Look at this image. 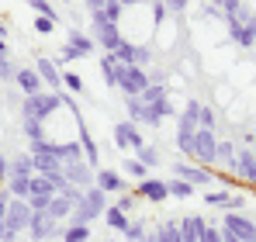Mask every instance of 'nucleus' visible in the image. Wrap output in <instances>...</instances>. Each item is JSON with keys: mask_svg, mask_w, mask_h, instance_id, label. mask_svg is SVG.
Wrapping results in <instances>:
<instances>
[{"mask_svg": "<svg viewBox=\"0 0 256 242\" xmlns=\"http://www.w3.org/2000/svg\"><path fill=\"white\" fill-rule=\"evenodd\" d=\"M108 211V194L100 190V187H90V190H84V198H80V204L73 208V225H90L94 218H100Z\"/></svg>", "mask_w": 256, "mask_h": 242, "instance_id": "1", "label": "nucleus"}, {"mask_svg": "<svg viewBox=\"0 0 256 242\" xmlns=\"http://www.w3.org/2000/svg\"><path fill=\"white\" fill-rule=\"evenodd\" d=\"M62 108V94H52V90H42L35 97H24V118H35V121H45L52 111Z\"/></svg>", "mask_w": 256, "mask_h": 242, "instance_id": "2", "label": "nucleus"}, {"mask_svg": "<svg viewBox=\"0 0 256 242\" xmlns=\"http://www.w3.org/2000/svg\"><path fill=\"white\" fill-rule=\"evenodd\" d=\"M90 21H94V42H97L104 52H114V48L125 42L122 28H118V24H111V21H104V14H100V10H94V14H90Z\"/></svg>", "mask_w": 256, "mask_h": 242, "instance_id": "3", "label": "nucleus"}, {"mask_svg": "<svg viewBox=\"0 0 256 242\" xmlns=\"http://www.w3.org/2000/svg\"><path fill=\"white\" fill-rule=\"evenodd\" d=\"M114 86H122L125 97H142V90L149 86V76H146L142 66H122L118 62V83Z\"/></svg>", "mask_w": 256, "mask_h": 242, "instance_id": "4", "label": "nucleus"}, {"mask_svg": "<svg viewBox=\"0 0 256 242\" xmlns=\"http://www.w3.org/2000/svg\"><path fill=\"white\" fill-rule=\"evenodd\" d=\"M214 149H218V138H214V132L208 128H198L194 132V160H201L204 166H214Z\"/></svg>", "mask_w": 256, "mask_h": 242, "instance_id": "5", "label": "nucleus"}, {"mask_svg": "<svg viewBox=\"0 0 256 242\" xmlns=\"http://www.w3.org/2000/svg\"><path fill=\"white\" fill-rule=\"evenodd\" d=\"M222 225H225V232H232L239 242H253L256 239V222H250V218L239 214V211H228Z\"/></svg>", "mask_w": 256, "mask_h": 242, "instance_id": "6", "label": "nucleus"}, {"mask_svg": "<svg viewBox=\"0 0 256 242\" xmlns=\"http://www.w3.org/2000/svg\"><path fill=\"white\" fill-rule=\"evenodd\" d=\"M28 222H32V208H28V201L10 198V201H7V214H4V225L14 228V232H21V228H28Z\"/></svg>", "mask_w": 256, "mask_h": 242, "instance_id": "7", "label": "nucleus"}, {"mask_svg": "<svg viewBox=\"0 0 256 242\" xmlns=\"http://www.w3.org/2000/svg\"><path fill=\"white\" fill-rule=\"evenodd\" d=\"M62 176H66V184H73V187H90L94 184V170L86 166V160H70L62 162Z\"/></svg>", "mask_w": 256, "mask_h": 242, "instance_id": "8", "label": "nucleus"}, {"mask_svg": "<svg viewBox=\"0 0 256 242\" xmlns=\"http://www.w3.org/2000/svg\"><path fill=\"white\" fill-rule=\"evenodd\" d=\"M114 146L118 149H142L146 142H142V132H138V124H132V121H118L114 124Z\"/></svg>", "mask_w": 256, "mask_h": 242, "instance_id": "9", "label": "nucleus"}, {"mask_svg": "<svg viewBox=\"0 0 256 242\" xmlns=\"http://www.w3.org/2000/svg\"><path fill=\"white\" fill-rule=\"evenodd\" d=\"M114 62H122V66H142V62H149V48H142V45H132V42H122L114 52Z\"/></svg>", "mask_w": 256, "mask_h": 242, "instance_id": "10", "label": "nucleus"}, {"mask_svg": "<svg viewBox=\"0 0 256 242\" xmlns=\"http://www.w3.org/2000/svg\"><path fill=\"white\" fill-rule=\"evenodd\" d=\"M35 73L42 76L45 90H52V94H59V86H62V73H59V66H56V59H45V56H38V59H35Z\"/></svg>", "mask_w": 256, "mask_h": 242, "instance_id": "11", "label": "nucleus"}, {"mask_svg": "<svg viewBox=\"0 0 256 242\" xmlns=\"http://www.w3.org/2000/svg\"><path fill=\"white\" fill-rule=\"evenodd\" d=\"M173 176H176V180H187L190 187H208V184H212V173H208V170H198V166H190V162H173Z\"/></svg>", "mask_w": 256, "mask_h": 242, "instance_id": "12", "label": "nucleus"}, {"mask_svg": "<svg viewBox=\"0 0 256 242\" xmlns=\"http://www.w3.org/2000/svg\"><path fill=\"white\" fill-rule=\"evenodd\" d=\"M76 124H80V149H84V160H86V166L97 173V170H100V166H97V162H100L97 142H94V135H90V128L84 124V118H80V114H76Z\"/></svg>", "mask_w": 256, "mask_h": 242, "instance_id": "13", "label": "nucleus"}, {"mask_svg": "<svg viewBox=\"0 0 256 242\" xmlns=\"http://www.w3.org/2000/svg\"><path fill=\"white\" fill-rule=\"evenodd\" d=\"M135 198H146V201H152V204L166 201V198H170V190H166V180H156V176H146V180L138 184V194H135Z\"/></svg>", "mask_w": 256, "mask_h": 242, "instance_id": "14", "label": "nucleus"}, {"mask_svg": "<svg viewBox=\"0 0 256 242\" xmlns=\"http://www.w3.org/2000/svg\"><path fill=\"white\" fill-rule=\"evenodd\" d=\"M59 228H56V222L45 214V211H32V222H28V236L38 242V239H48V236H56Z\"/></svg>", "mask_w": 256, "mask_h": 242, "instance_id": "15", "label": "nucleus"}, {"mask_svg": "<svg viewBox=\"0 0 256 242\" xmlns=\"http://www.w3.org/2000/svg\"><path fill=\"white\" fill-rule=\"evenodd\" d=\"M176 225H180V239H184V242H201L204 228H208V222H204L201 214H187V218L176 222Z\"/></svg>", "mask_w": 256, "mask_h": 242, "instance_id": "16", "label": "nucleus"}, {"mask_svg": "<svg viewBox=\"0 0 256 242\" xmlns=\"http://www.w3.org/2000/svg\"><path fill=\"white\" fill-rule=\"evenodd\" d=\"M14 83L24 90V97H35V94L45 90V83H42V76L35 73V66H32V70H18V73H14Z\"/></svg>", "mask_w": 256, "mask_h": 242, "instance_id": "17", "label": "nucleus"}, {"mask_svg": "<svg viewBox=\"0 0 256 242\" xmlns=\"http://www.w3.org/2000/svg\"><path fill=\"white\" fill-rule=\"evenodd\" d=\"M94 176H97V187H100L104 194H122V187H125V180H122L118 170H97Z\"/></svg>", "mask_w": 256, "mask_h": 242, "instance_id": "18", "label": "nucleus"}, {"mask_svg": "<svg viewBox=\"0 0 256 242\" xmlns=\"http://www.w3.org/2000/svg\"><path fill=\"white\" fill-rule=\"evenodd\" d=\"M204 204H212V208H225V211H236V208H242V198L232 194V190H212V194H204Z\"/></svg>", "mask_w": 256, "mask_h": 242, "instance_id": "19", "label": "nucleus"}, {"mask_svg": "<svg viewBox=\"0 0 256 242\" xmlns=\"http://www.w3.org/2000/svg\"><path fill=\"white\" fill-rule=\"evenodd\" d=\"M73 208H76V204H73V201H66L62 194H56V198L48 201V211H45V214H48L52 222H62V218L70 222V218H73Z\"/></svg>", "mask_w": 256, "mask_h": 242, "instance_id": "20", "label": "nucleus"}, {"mask_svg": "<svg viewBox=\"0 0 256 242\" xmlns=\"http://www.w3.org/2000/svg\"><path fill=\"white\" fill-rule=\"evenodd\" d=\"M225 21H228V35H232V38L239 42L242 48H253V45H256V38L250 35V32H246V24H242V21H239L236 14H225Z\"/></svg>", "mask_w": 256, "mask_h": 242, "instance_id": "21", "label": "nucleus"}, {"mask_svg": "<svg viewBox=\"0 0 256 242\" xmlns=\"http://www.w3.org/2000/svg\"><path fill=\"white\" fill-rule=\"evenodd\" d=\"M236 173L239 176H246L250 184H256V152H236Z\"/></svg>", "mask_w": 256, "mask_h": 242, "instance_id": "22", "label": "nucleus"}, {"mask_svg": "<svg viewBox=\"0 0 256 242\" xmlns=\"http://www.w3.org/2000/svg\"><path fill=\"white\" fill-rule=\"evenodd\" d=\"M173 114V104H170V97H163V100H156V104H149V111H146V124L149 128H156L163 118H170Z\"/></svg>", "mask_w": 256, "mask_h": 242, "instance_id": "23", "label": "nucleus"}, {"mask_svg": "<svg viewBox=\"0 0 256 242\" xmlns=\"http://www.w3.org/2000/svg\"><path fill=\"white\" fill-rule=\"evenodd\" d=\"M66 45H70V48H76L80 56H90V52H94V38L84 35L80 28H70V32H66Z\"/></svg>", "mask_w": 256, "mask_h": 242, "instance_id": "24", "label": "nucleus"}, {"mask_svg": "<svg viewBox=\"0 0 256 242\" xmlns=\"http://www.w3.org/2000/svg\"><path fill=\"white\" fill-rule=\"evenodd\" d=\"M7 176H35V160H32V152H28V156H14Z\"/></svg>", "mask_w": 256, "mask_h": 242, "instance_id": "25", "label": "nucleus"}, {"mask_svg": "<svg viewBox=\"0 0 256 242\" xmlns=\"http://www.w3.org/2000/svg\"><path fill=\"white\" fill-rule=\"evenodd\" d=\"M146 111H149V104L142 97H128V121L132 124H146Z\"/></svg>", "mask_w": 256, "mask_h": 242, "instance_id": "26", "label": "nucleus"}, {"mask_svg": "<svg viewBox=\"0 0 256 242\" xmlns=\"http://www.w3.org/2000/svg\"><path fill=\"white\" fill-rule=\"evenodd\" d=\"M100 73H104V83H108V86H114V83H118V62H114V56H111V52H104V56H100Z\"/></svg>", "mask_w": 256, "mask_h": 242, "instance_id": "27", "label": "nucleus"}, {"mask_svg": "<svg viewBox=\"0 0 256 242\" xmlns=\"http://www.w3.org/2000/svg\"><path fill=\"white\" fill-rule=\"evenodd\" d=\"M104 222H108V228H114V232H125V228H128V214H125V211H118L114 204L104 211Z\"/></svg>", "mask_w": 256, "mask_h": 242, "instance_id": "28", "label": "nucleus"}, {"mask_svg": "<svg viewBox=\"0 0 256 242\" xmlns=\"http://www.w3.org/2000/svg\"><path fill=\"white\" fill-rule=\"evenodd\" d=\"M59 236H62V242H86L90 239V225H73V222H70Z\"/></svg>", "mask_w": 256, "mask_h": 242, "instance_id": "29", "label": "nucleus"}, {"mask_svg": "<svg viewBox=\"0 0 256 242\" xmlns=\"http://www.w3.org/2000/svg\"><path fill=\"white\" fill-rule=\"evenodd\" d=\"M214 162H225V166L236 173V149H232V142H218V149H214Z\"/></svg>", "mask_w": 256, "mask_h": 242, "instance_id": "30", "label": "nucleus"}, {"mask_svg": "<svg viewBox=\"0 0 256 242\" xmlns=\"http://www.w3.org/2000/svg\"><path fill=\"white\" fill-rule=\"evenodd\" d=\"M28 190H32V176H10V198L28 201Z\"/></svg>", "mask_w": 256, "mask_h": 242, "instance_id": "31", "label": "nucleus"}, {"mask_svg": "<svg viewBox=\"0 0 256 242\" xmlns=\"http://www.w3.org/2000/svg\"><path fill=\"white\" fill-rule=\"evenodd\" d=\"M156 236H160L163 242H184L180 239V225H176V222H163V225L156 228Z\"/></svg>", "mask_w": 256, "mask_h": 242, "instance_id": "32", "label": "nucleus"}, {"mask_svg": "<svg viewBox=\"0 0 256 242\" xmlns=\"http://www.w3.org/2000/svg\"><path fill=\"white\" fill-rule=\"evenodd\" d=\"M166 90H170V86H163V83H149V86L142 90V100H146V104H156V100L166 97Z\"/></svg>", "mask_w": 256, "mask_h": 242, "instance_id": "33", "label": "nucleus"}, {"mask_svg": "<svg viewBox=\"0 0 256 242\" xmlns=\"http://www.w3.org/2000/svg\"><path fill=\"white\" fill-rule=\"evenodd\" d=\"M166 190H170V198H190V194H194V187H190L187 180H176V176L166 184Z\"/></svg>", "mask_w": 256, "mask_h": 242, "instance_id": "34", "label": "nucleus"}, {"mask_svg": "<svg viewBox=\"0 0 256 242\" xmlns=\"http://www.w3.org/2000/svg\"><path fill=\"white\" fill-rule=\"evenodd\" d=\"M122 10H125V7H122L118 0H108V4L100 7V14H104V21H111V24H118V21H122Z\"/></svg>", "mask_w": 256, "mask_h": 242, "instance_id": "35", "label": "nucleus"}, {"mask_svg": "<svg viewBox=\"0 0 256 242\" xmlns=\"http://www.w3.org/2000/svg\"><path fill=\"white\" fill-rule=\"evenodd\" d=\"M24 135H28V142H42L45 132H42V121L35 118H24Z\"/></svg>", "mask_w": 256, "mask_h": 242, "instance_id": "36", "label": "nucleus"}, {"mask_svg": "<svg viewBox=\"0 0 256 242\" xmlns=\"http://www.w3.org/2000/svg\"><path fill=\"white\" fill-rule=\"evenodd\" d=\"M32 194H56V187H52V180H45V176H32V190H28V198Z\"/></svg>", "mask_w": 256, "mask_h": 242, "instance_id": "37", "label": "nucleus"}, {"mask_svg": "<svg viewBox=\"0 0 256 242\" xmlns=\"http://www.w3.org/2000/svg\"><path fill=\"white\" fill-rule=\"evenodd\" d=\"M135 160L142 162V166H149V170H152V166L160 162V156H156V149H152V146H142V149H135Z\"/></svg>", "mask_w": 256, "mask_h": 242, "instance_id": "38", "label": "nucleus"}, {"mask_svg": "<svg viewBox=\"0 0 256 242\" xmlns=\"http://www.w3.org/2000/svg\"><path fill=\"white\" fill-rule=\"evenodd\" d=\"M122 170H125L128 176H135V180H138V184H142V180H146V176H149V166H142V162H138V160H128L125 166H122Z\"/></svg>", "mask_w": 256, "mask_h": 242, "instance_id": "39", "label": "nucleus"}, {"mask_svg": "<svg viewBox=\"0 0 256 242\" xmlns=\"http://www.w3.org/2000/svg\"><path fill=\"white\" fill-rule=\"evenodd\" d=\"M176 149L180 152H194V132H184V128H176Z\"/></svg>", "mask_w": 256, "mask_h": 242, "instance_id": "40", "label": "nucleus"}, {"mask_svg": "<svg viewBox=\"0 0 256 242\" xmlns=\"http://www.w3.org/2000/svg\"><path fill=\"white\" fill-rule=\"evenodd\" d=\"M128 242H142L146 239V222H128V228L122 232Z\"/></svg>", "mask_w": 256, "mask_h": 242, "instance_id": "41", "label": "nucleus"}, {"mask_svg": "<svg viewBox=\"0 0 256 242\" xmlns=\"http://www.w3.org/2000/svg\"><path fill=\"white\" fill-rule=\"evenodd\" d=\"M198 128L214 132V111H212V108H204V104H201V111H198Z\"/></svg>", "mask_w": 256, "mask_h": 242, "instance_id": "42", "label": "nucleus"}, {"mask_svg": "<svg viewBox=\"0 0 256 242\" xmlns=\"http://www.w3.org/2000/svg\"><path fill=\"white\" fill-rule=\"evenodd\" d=\"M52 198H56V194H32V198H28V208H32V211H48V201H52Z\"/></svg>", "mask_w": 256, "mask_h": 242, "instance_id": "43", "label": "nucleus"}, {"mask_svg": "<svg viewBox=\"0 0 256 242\" xmlns=\"http://www.w3.org/2000/svg\"><path fill=\"white\" fill-rule=\"evenodd\" d=\"M62 86H66L70 94H84V80H80L76 73H66V76H62Z\"/></svg>", "mask_w": 256, "mask_h": 242, "instance_id": "44", "label": "nucleus"}, {"mask_svg": "<svg viewBox=\"0 0 256 242\" xmlns=\"http://www.w3.org/2000/svg\"><path fill=\"white\" fill-rule=\"evenodd\" d=\"M212 4L222 10V14H236V10L242 7V0H212Z\"/></svg>", "mask_w": 256, "mask_h": 242, "instance_id": "45", "label": "nucleus"}, {"mask_svg": "<svg viewBox=\"0 0 256 242\" xmlns=\"http://www.w3.org/2000/svg\"><path fill=\"white\" fill-rule=\"evenodd\" d=\"M59 194H62L66 201H73V204H80V198H84V190H80V187H73V184H66Z\"/></svg>", "mask_w": 256, "mask_h": 242, "instance_id": "46", "label": "nucleus"}, {"mask_svg": "<svg viewBox=\"0 0 256 242\" xmlns=\"http://www.w3.org/2000/svg\"><path fill=\"white\" fill-rule=\"evenodd\" d=\"M187 4H190V0H163L166 14H184V10H187Z\"/></svg>", "mask_w": 256, "mask_h": 242, "instance_id": "47", "label": "nucleus"}, {"mask_svg": "<svg viewBox=\"0 0 256 242\" xmlns=\"http://www.w3.org/2000/svg\"><path fill=\"white\" fill-rule=\"evenodd\" d=\"M52 28H56L52 18H35V32H38V35H52Z\"/></svg>", "mask_w": 256, "mask_h": 242, "instance_id": "48", "label": "nucleus"}, {"mask_svg": "<svg viewBox=\"0 0 256 242\" xmlns=\"http://www.w3.org/2000/svg\"><path fill=\"white\" fill-rule=\"evenodd\" d=\"M149 4H152V21L160 24V21L166 18V7H163V0H149Z\"/></svg>", "mask_w": 256, "mask_h": 242, "instance_id": "49", "label": "nucleus"}, {"mask_svg": "<svg viewBox=\"0 0 256 242\" xmlns=\"http://www.w3.org/2000/svg\"><path fill=\"white\" fill-rule=\"evenodd\" d=\"M132 204H135V194H125V190H122V198L114 201V208H118V211H128Z\"/></svg>", "mask_w": 256, "mask_h": 242, "instance_id": "50", "label": "nucleus"}, {"mask_svg": "<svg viewBox=\"0 0 256 242\" xmlns=\"http://www.w3.org/2000/svg\"><path fill=\"white\" fill-rule=\"evenodd\" d=\"M201 242H225V239H222V228H212V225H208L204 236H201Z\"/></svg>", "mask_w": 256, "mask_h": 242, "instance_id": "51", "label": "nucleus"}, {"mask_svg": "<svg viewBox=\"0 0 256 242\" xmlns=\"http://www.w3.org/2000/svg\"><path fill=\"white\" fill-rule=\"evenodd\" d=\"M14 73H18V70L10 66V59H0V80H10Z\"/></svg>", "mask_w": 256, "mask_h": 242, "instance_id": "52", "label": "nucleus"}, {"mask_svg": "<svg viewBox=\"0 0 256 242\" xmlns=\"http://www.w3.org/2000/svg\"><path fill=\"white\" fill-rule=\"evenodd\" d=\"M7 170H10V162H7V156H4V152H0V184H4V180H7Z\"/></svg>", "mask_w": 256, "mask_h": 242, "instance_id": "53", "label": "nucleus"}, {"mask_svg": "<svg viewBox=\"0 0 256 242\" xmlns=\"http://www.w3.org/2000/svg\"><path fill=\"white\" fill-rule=\"evenodd\" d=\"M0 239H4V242H14V239H18V232H14V228H7V225H4V228H0Z\"/></svg>", "mask_w": 256, "mask_h": 242, "instance_id": "54", "label": "nucleus"}, {"mask_svg": "<svg viewBox=\"0 0 256 242\" xmlns=\"http://www.w3.org/2000/svg\"><path fill=\"white\" fill-rule=\"evenodd\" d=\"M104 4H108V0H86V10H90V14H94V10H100V7H104Z\"/></svg>", "mask_w": 256, "mask_h": 242, "instance_id": "55", "label": "nucleus"}, {"mask_svg": "<svg viewBox=\"0 0 256 242\" xmlns=\"http://www.w3.org/2000/svg\"><path fill=\"white\" fill-rule=\"evenodd\" d=\"M7 201H10V198H7V194H0V222H4V214H7Z\"/></svg>", "mask_w": 256, "mask_h": 242, "instance_id": "56", "label": "nucleus"}, {"mask_svg": "<svg viewBox=\"0 0 256 242\" xmlns=\"http://www.w3.org/2000/svg\"><path fill=\"white\" fill-rule=\"evenodd\" d=\"M0 59H10V52H7V42H0Z\"/></svg>", "mask_w": 256, "mask_h": 242, "instance_id": "57", "label": "nucleus"}, {"mask_svg": "<svg viewBox=\"0 0 256 242\" xmlns=\"http://www.w3.org/2000/svg\"><path fill=\"white\" fill-rule=\"evenodd\" d=\"M222 239H225V242H239L236 236H232V232H225V228H222Z\"/></svg>", "mask_w": 256, "mask_h": 242, "instance_id": "58", "label": "nucleus"}, {"mask_svg": "<svg viewBox=\"0 0 256 242\" xmlns=\"http://www.w3.org/2000/svg\"><path fill=\"white\" fill-rule=\"evenodd\" d=\"M122 7H135V4H142V0H118Z\"/></svg>", "mask_w": 256, "mask_h": 242, "instance_id": "59", "label": "nucleus"}, {"mask_svg": "<svg viewBox=\"0 0 256 242\" xmlns=\"http://www.w3.org/2000/svg\"><path fill=\"white\" fill-rule=\"evenodd\" d=\"M7 38V24H4V21H0V42Z\"/></svg>", "mask_w": 256, "mask_h": 242, "instance_id": "60", "label": "nucleus"}, {"mask_svg": "<svg viewBox=\"0 0 256 242\" xmlns=\"http://www.w3.org/2000/svg\"><path fill=\"white\" fill-rule=\"evenodd\" d=\"M0 228H4V222H0Z\"/></svg>", "mask_w": 256, "mask_h": 242, "instance_id": "61", "label": "nucleus"}, {"mask_svg": "<svg viewBox=\"0 0 256 242\" xmlns=\"http://www.w3.org/2000/svg\"><path fill=\"white\" fill-rule=\"evenodd\" d=\"M66 4H70V0H66Z\"/></svg>", "mask_w": 256, "mask_h": 242, "instance_id": "62", "label": "nucleus"}, {"mask_svg": "<svg viewBox=\"0 0 256 242\" xmlns=\"http://www.w3.org/2000/svg\"><path fill=\"white\" fill-rule=\"evenodd\" d=\"M253 242H256V239H253Z\"/></svg>", "mask_w": 256, "mask_h": 242, "instance_id": "63", "label": "nucleus"}]
</instances>
